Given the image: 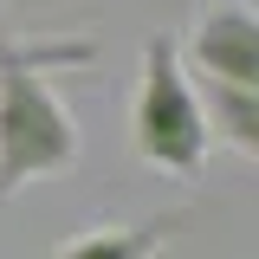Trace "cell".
Masks as SVG:
<instances>
[{
	"label": "cell",
	"mask_w": 259,
	"mask_h": 259,
	"mask_svg": "<svg viewBox=\"0 0 259 259\" xmlns=\"http://www.w3.org/2000/svg\"><path fill=\"white\" fill-rule=\"evenodd\" d=\"M182 65L221 84H253L259 91V13L246 0H207L188 26V46H175Z\"/></svg>",
	"instance_id": "cell-3"
},
{
	"label": "cell",
	"mask_w": 259,
	"mask_h": 259,
	"mask_svg": "<svg viewBox=\"0 0 259 259\" xmlns=\"http://www.w3.org/2000/svg\"><path fill=\"white\" fill-rule=\"evenodd\" d=\"M13 59H46V65H59V71H84V65L97 59V46L84 32H65V39L39 32V39H26V32H13L0 20V65H13Z\"/></svg>",
	"instance_id": "cell-6"
},
{
	"label": "cell",
	"mask_w": 259,
	"mask_h": 259,
	"mask_svg": "<svg viewBox=\"0 0 259 259\" xmlns=\"http://www.w3.org/2000/svg\"><path fill=\"white\" fill-rule=\"evenodd\" d=\"M201 123L207 143H227L233 156L259 162V91L253 84H221V78H201Z\"/></svg>",
	"instance_id": "cell-4"
},
{
	"label": "cell",
	"mask_w": 259,
	"mask_h": 259,
	"mask_svg": "<svg viewBox=\"0 0 259 259\" xmlns=\"http://www.w3.org/2000/svg\"><path fill=\"white\" fill-rule=\"evenodd\" d=\"M130 149L162 175H201L207 162V123H201V97L175 39L149 32L143 39V65H136V97H130Z\"/></svg>",
	"instance_id": "cell-2"
},
{
	"label": "cell",
	"mask_w": 259,
	"mask_h": 259,
	"mask_svg": "<svg viewBox=\"0 0 259 259\" xmlns=\"http://www.w3.org/2000/svg\"><path fill=\"white\" fill-rule=\"evenodd\" d=\"M175 227H182V214H149V221H123V227H84L52 259H156Z\"/></svg>",
	"instance_id": "cell-5"
},
{
	"label": "cell",
	"mask_w": 259,
	"mask_h": 259,
	"mask_svg": "<svg viewBox=\"0 0 259 259\" xmlns=\"http://www.w3.org/2000/svg\"><path fill=\"white\" fill-rule=\"evenodd\" d=\"M46 59H13L0 65V207L39 175L78 168V117L65 110V97L46 84Z\"/></svg>",
	"instance_id": "cell-1"
}]
</instances>
